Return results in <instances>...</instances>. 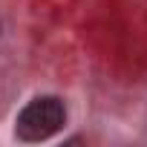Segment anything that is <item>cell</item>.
<instances>
[{
	"mask_svg": "<svg viewBox=\"0 0 147 147\" xmlns=\"http://www.w3.org/2000/svg\"><path fill=\"white\" fill-rule=\"evenodd\" d=\"M63 124H66L63 101L55 95H38L18 113L15 136L20 141H46L55 133H61Z\"/></svg>",
	"mask_w": 147,
	"mask_h": 147,
	"instance_id": "6da1fadb",
	"label": "cell"
}]
</instances>
